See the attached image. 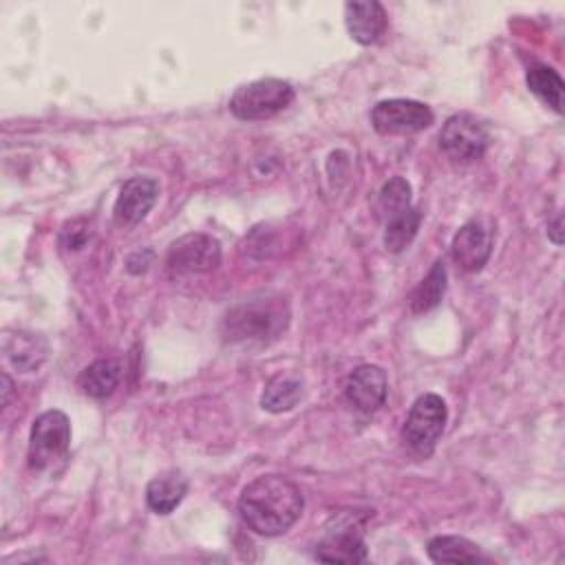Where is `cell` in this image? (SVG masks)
Wrapping results in <instances>:
<instances>
[{"instance_id":"20","label":"cell","mask_w":565,"mask_h":565,"mask_svg":"<svg viewBox=\"0 0 565 565\" xmlns=\"http://www.w3.org/2000/svg\"><path fill=\"white\" fill-rule=\"evenodd\" d=\"M444 294H446V265L444 260H435L411 296V311L426 313L435 309L441 302Z\"/></svg>"},{"instance_id":"8","label":"cell","mask_w":565,"mask_h":565,"mask_svg":"<svg viewBox=\"0 0 565 565\" xmlns=\"http://www.w3.org/2000/svg\"><path fill=\"white\" fill-rule=\"evenodd\" d=\"M221 245L210 234L190 232L177 238L166 256V263L177 274H207L221 265Z\"/></svg>"},{"instance_id":"21","label":"cell","mask_w":565,"mask_h":565,"mask_svg":"<svg viewBox=\"0 0 565 565\" xmlns=\"http://www.w3.org/2000/svg\"><path fill=\"white\" fill-rule=\"evenodd\" d=\"M530 93H534L554 113H563V79L552 66H532L525 75Z\"/></svg>"},{"instance_id":"14","label":"cell","mask_w":565,"mask_h":565,"mask_svg":"<svg viewBox=\"0 0 565 565\" xmlns=\"http://www.w3.org/2000/svg\"><path fill=\"white\" fill-rule=\"evenodd\" d=\"M185 494H188V479L177 470L157 475L146 486V503L157 514L174 512L179 503L185 499Z\"/></svg>"},{"instance_id":"15","label":"cell","mask_w":565,"mask_h":565,"mask_svg":"<svg viewBox=\"0 0 565 565\" xmlns=\"http://www.w3.org/2000/svg\"><path fill=\"white\" fill-rule=\"evenodd\" d=\"M121 373H124V366L119 360L102 358V360H95L93 364H88L79 373L77 386L84 395H88L93 399H106L117 388Z\"/></svg>"},{"instance_id":"5","label":"cell","mask_w":565,"mask_h":565,"mask_svg":"<svg viewBox=\"0 0 565 565\" xmlns=\"http://www.w3.org/2000/svg\"><path fill=\"white\" fill-rule=\"evenodd\" d=\"M446 419H448V408L437 393L419 395L413 402L408 417L404 422V441L417 455L428 457L435 450L446 428Z\"/></svg>"},{"instance_id":"3","label":"cell","mask_w":565,"mask_h":565,"mask_svg":"<svg viewBox=\"0 0 565 565\" xmlns=\"http://www.w3.org/2000/svg\"><path fill=\"white\" fill-rule=\"evenodd\" d=\"M296 97L289 82L278 77H263L243 84L230 97V113L241 121H260L285 110Z\"/></svg>"},{"instance_id":"16","label":"cell","mask_w":565,"mask_h":565,"mask_svg":"<svg viewBox=\"0 0 565 565\" xmlns=\"http://www.w3.org/2000/svg\"><path fill=\"white\" fill-rule=\"evenodd\" d=\"M305 393V382L298 373L285 371L274 375L267 384L265 391L260 395V406L269 413H285L291 411Z\"/></svg>"},{"instance_id":"24","label":"cell","mask_w":565,"mask_h":565,"mask_svg":"<svg viewBox=\"0 0 565 565\" xmlns=\"http://www.w3.org/2000/svg\"><path fill=\"white\" fill-rule=\"evenodd\" d=\"M563 216L558 214L550 225H547V238L554 243V245H561L563 243Z\"/></svg>"},{"instance_id":"1","label":"cell","mask_w":565,"mask_h":565,"mask_svg":"<svg viewBox=\"0 0 565 565\" xmlns=\"http://www.w3.org/2000/svg\"><path fill=\"white\" fill-rule=\"evenodd\" d=\"M300 488L282 475H263L249 481L238 497V514L249 530L263 536L285 534L302 514Z\"/></svg>"},{"instance_id":"7","label":"cell","mask_w":565,"mask_h":565,"mask_svg":"<svg viewBox=\"0 0 565 565\" xmlns=\"http://www.w3.org/2000/svg\"><path fill=\"white\" fill-rule=\"evenodd\" d=\"M433 110L417 99H382L371 110V124L380 135H413L433 124Z\"/></svg>"},{"instance_id":"23","label":"cell","mask_w":565,"mask_h":565,"mask_svg":"<svg viewBox=\"0 0 565 565\" xmlns=\"http://www.w3.org/2000/svg\"><path fill=\"white\" fill-rule=\"evenodd\" d=\"M90 236V230H88V223L84 218H75L71 223H66L60 232V243L66 247V249H79Z\"/></svg>"},{"instance_id":"25","label":"cell","mask_w":565,"mask_h":565,"mask_svg":"<svg viewBox=\"0 0 565 565\" xmlns=\"http://www.w3.org/2000/svg\"><path fill=\"white\" fill-rule=\"evenodd\" d=\"M11 388H13V382H11V377H9L7 373H2V404H4V406H7V402H9Z\"/></svg>"},{"instance_id":"12","label":"cell","mask_w":565,"mask_h":565,"mask_svg":"<svg viewBox=\"0 0 565 565\" xmlns=\"http://www.w3.org/2000/svg\"><path fill=\"white\" fill-rule=\"evenodd\" d=\"M159 196V183L152 177H130L117 199H115V207H113V216L115 223L121 227H135L139 225L148 212L154 207Z\"/></svg>"},{"instance_id":"10","label":"cell","mask_w":565,"mask_h":565,"mask_svg":"<svg viewBox=\"0 0 565 565\" xmlns=\"http://www.w3.org/2000/svg\"><path fill=\"white\" fill-rule=\"evenodd\" d=\"M492 245H494V230L490 221L470 218L452 236L450 256L461 271L472 274L488 263L492 254Z\"/></svg>"},{"instance_id":"4","label":"cell","mask_w":565,"mask_h":565,"mask_svg":"<svg viewBox=\"0 0 565 565\" xmlns=\"http://www.w3.org/2000/svg\"><path fill=\"white\" fill-rule=\"evenodd\" d=\"M71 446V422L62 411H46L35 417L29 435V466L46 470L66 459Z\"/></svg>"},{"instance_id":"11","label":"cell","mask_w":565,"mask_h":565,"mask_svg":"<svg viewBox=\"0 0 565 565\" xmlns=\"http://www.w3.org/2000/svg\"><path fill=\"white\" fill-rule=\"evenodd\" d=\"M388 393L386 371L377 364H362L353 369L344 382V397L355 411L371 415L384 406Z\"/></svg>"},{"instance_id":"19","label":"cell","mask_w":565,"mask_h":565,"mask_svg":"<svg viewBox=\"0 0 565 565\" xmlns=\"http://www.w3.org/2000/svg\"><path fill=\"white\" fill-rule=\"evenodd\" d=\"M419 223H422V212L417 207H408L404 212H397L384 218V247L393 254L404 252L417 236Z\"/></svg>"},{"instance_id":"17","label":"cell","mask_w":565,"mask_h":565,"mask_svg":"<svg viewBox=\"0 0 565 565\" xmlns=\"http://www.w3.org/2000/svg\"><path fill=\"white\" fill-rule=\"evenodd\" d=\"M4 351H7V355H9V360L13 362L15 369H20L24 373H31V371L40 369V364L44 362L46 342L40 335L18 331V333L7 338Z\"/></svg>"},{"instance_id":"2","label":"cell","mask_w":565,"mask_h":565,"mask_svg":"<svg viewBox=\"0 0 565 565\" xmlns=\"http://www.w3.org/2000/svg\"><path fill=\"white\" fill-rule=\"evenodd\" d=\"M287 324V309L278 300H252L234 307L223 320V333L230 342H265L276 338Z\"/></svg>"},{"instance_id":"18","label":"cell","mask_w":565,"mask_h":565,"mask_svg":"<svg viewBox=\"0 0 565 565\" xmlns=\"http://www.w3.org/2000/svg\"><path fill=\"white\" fill-rule=\"evenodd\" d=\"M428 556L433 563H481L488 561L479 545L463 536H435L428 541Z\"/></svg>"},{"instance_id":"13","label":"cell","mask_w":565,"mask_h":565,"mask_svg":"<svg viewBox=\"0 0 565 565\" xmlns=\"http://www.w3.org/2000/svg\"><path fill=\"white\" fill-rule=\"evenodd\" d=\"M344 24L349 35L362 44H375L386 29V11L377 0H355L344 4Z\"/></svg>"},{"instance_id":"9","label":"cell","mask_w":565,"mask_h":565,"mask_svg":"<svg viewBox=\"0 0 565 565\" xmlns=\"http://www.w3.org/2000/svg\"><path fill=\"white\" fill-rule=\"evenodd\" d=\"M333 525H327L324 536L313 550V558L322 563H364L366 545L360 536V527L351 514L333 516Z\"/></svg>"},{"instance_id":"22","label":"cell","mask_w":565,"mask_h":565,"mask_svg":"<svg viewBox=\"0 0 565 565\" xmlns=\"http://www.w3.org/2000/svg\"><path fill=\"white\" fill-rule=\"evenodd\" d=\"M413 190H411V183L404 179V177H391L382 190H380V196H377V212L384 218L397 214V212H404L408 207H413Z\"/></svg>"},{"instance_id":"6","label":"cell","mask_w":565,"mask_h":565,"mask_svg":"<svg viewBox=\"0 0 565 565\" xmlns=\"http://www.w3.org/2000/svg\"><path fill=\"white\" fill-rule=\"evenodd\" d=\"M490 132L481 119L470 113H457L439 130V148L455 163H472L486 154Z\"/></svg>"}]
</instances>
